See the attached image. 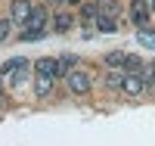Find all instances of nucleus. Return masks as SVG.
<instances>
[{"label":"nucleus","instance_id":"1","mask_svg":"<svg viewBox=\"0 0 155 146\" xmlns=\"http://www.w3.org/2000/svg\"><path fill=\"white\" fill-rule=\"evenodd\" d=\"M65 81H68V90L74 97H84L87 90H90V75L84 72V69H71L68 75H65Z\"/></svg>","mask_w":155,"mask_h":146},{"label":"nucleus","instance_id":"2","mask_svg":"<svg viewBox=\"0 0 155 146\" xmlns=\"http://www.w3.org/2000/svg\"><path fill=\"white\" fill-rule=\"evenodd\" d=\"M143 78H140V75H127L124 72V78H121V90H124V93L127 97H140V93H143Z\"/></svg>","mask_w":155,"mask_h":146},{"label":"nucleus","instance_id":"3","mask_svg":"<svg viewBox=\"0 0 155 146\" xmlns=\"http://www.w3.org/2000/svg\"><path fill=\"white\" fill-rule=\"evenodd\" d=\"M130 19H134V25L146 28V22H149V3L146 0H134L130 3Z\"/></svg>","mask_w":155,"mask_h":146},{"label":"nucleus","instance_id":"4","mask_svg":"<svg viewBox=\"0 0 155 146\" xmlns=\"http://www.w3.org/2000/svg\"><path fill=\"white\" fill-rule=\"evenodd\" d=\"M25 25H28V31H44V25H47V9H44V6H31Z\"/></svg>","mask_w":155,"mask_h":146},{"label":"nucleus","instance_id":"5","mask_svg":"<svg viewBox=\"0 0 155 146\" xmlns=\"http://www.w3.org/2000/svg\"><path fill=\"white\" fill-rule=\"evenodd\" d=\"M22 72H28V59H9L0 69V75H12L16 81H22Z\"/></svg>","mask_w":155,"mask_h":146},{"label":"nucleus","instance_id":"6","mask_svg":"<svg viewBox=\"0 0 155 146\" xmlns=\"http://www.w3.org/2000/svg\"><path fill=\"white\" fill-rule=\"evenodd\" d=\"M28 12H31V0H12V22L16 25H25Z\"/></svg>","mask_w":155,"mask_h":146},{"label":"nucleus","instance_id":"7","mask_svg":"<svg viewBox=\"0 0 155 146\" xmlns=\"http://www.w3.org/2000/svg\"><path fill=\"white\" fill-rule=\"evenodd\" d=\"M37 75H47V78H59V69H56V59H37Z\"/></svg>","mask_w":155,"mask_h":146},{"label":"nucleus","instance_id":"8","mask_svg":"<svg viewBox=\"0 0 155 146\" xmlns=\"http://www.w3.org/2000/svg\"><path fill=\"white\" fill-rule=\"evenodd\" d=\"M50 90H53V78L37 75V78H34V93H37V97H50Z\"/></svg>","mask_w":155,"mask_h":146},{"label":"nucleus","instance_id":"9","mask_svg":"<svg viewBox=\"0 0 155 146\" xmlns=\"http://www.w3.org/2000/svg\"><path fill=\"white\" fill-rule=\"evenodd\" d=\"M96 28H99L102 34H115V31H118L115 16H102V12H99V16H96Z\"/></svg>","mask_w":155,"mask_h":146},{"label":"nucleus","instance_id":"10","mask_svg":"<svg viewBox=\"0 0 155 146\" xmlns=\"http://www.w3.org/2000/svg\"><path fill=\"white\" fill-rule=\"evenodd\" d=\"M68 28H71V16H68V12H59V16L53 19V31L56 34H65Z\"/></svg>","mask_w":155,"mask_h":146},{"label":"nucleus","instance_id":"11","mask_svg":"<svg viewBox=\"0 0 155 146\" xmlns=\"http://www.w3.org/2000/svg\"><path fill=\"white\" fill-rule=\"evenodd\" d=\"M137 41L143 47H149V50H155V31L152 28H137Z\"/></svg>","mask_w":155,"mask_h":146},{"label":"nucleus","instance_id":"12","mask_svg":"<svg viewBox=\"0 0 155 146\" xmlns=\"http://www.w3.org/2000/svg\"><path fill=\"white\" fill-rule=\"evenodd\" d=\"M96 9L102 16H118V0H96Z\"/></svg>","mask_w":155,"mask_h":146},{"label":"nucleus","instance_id":"13","mask_svg":"<svg viewBox=\"0 0 155 146\" xmlns=\"http://www.w3.org/2000/svg\"><path fill=\"white\" fill-rule=\"evenodd\" d=\"M124 69H127V75H140L143 59H140V56H124Z\"/></svg>","mask_w":155,"mask_h":146},{"label":"nucleus","instance_id":"14","mask_svg":"<svg viewBox=\"0 0 155 146\" xmlns=\"http://www.w3.org/2000/svg\"><path fill=\"white\" fill-rule=\"evenodd\" d=\"M74 56H62V59H56V69H59V75H68L71 69H74Z\"/></svg>","mask_w":155,"mask_h":146},{"label":"nucleus","instance_id":"15","mask_svg":"<svg viewBox=\"0 0 155 146\" xmlns=\"http://www.w3.org/2000/svg\"><path fill=\"white\" fill-rule=\"evenodd\" d=\"M81 16H84V22H93V19L99 16V9H96V3H84V6H81Z\"/></svg>","mask_w":155,"mask_h":146},{"label":"nucleus","instance_id":"16","mask_svg":"<svg viewBox=\"0 0 155 146\" xmlns=\"http://www.w3.org/2000/svg\"><path fill=\"white\" fill-rule=\"evenodd\" d=\"M121 78H124L121 72H109V75H106V87H112V90H118V87H121Z\"/></svg>","mask_w":155,"mask_h":146},{"label":"nucleus","instance_id":"17","mask_svg":"<svg viewBox=\"0 0 155 146\" xmlns=\"http://www.w3.org/2000/svg\"><path fill=\"white\" fill-rule=\"evenodd\" d=\"M124 56H127V53L115 50V53H109V56H106V65H124Z\"/></svg>","mask_w":155,"mask_h":146},{"label":"nucleus","instance_id":"18","mask_svg":"<svg viewBox=\"0 0 155 146\" xmlns=\"http://www.w3.org/2000/svg\"><path fill=\"white\" fill-rule=\"evenodd\" d=\"M9 25H12V19H0V44L9 37Z\"/></svg>","mask_w":155,"mask_h":146},{"label":"nucleus","instance_id":"19","mask_svg":"<svg viewBox=\"0 0 155 146\" xmlns=\"http://www.w3.org/2000/svg\"><path fill=\"white\" fill-rule=\"evenodd\" d=\"M41 37H44V31H28V28L22 31V41H41Z\"/></svg>","mask_w":155,"mask_h":146},{"label":"nucleus","instance_id":"20","mask_svg":"<svg viewBox=\"0 0 155 146\" xmlns=\"http://www.w3.org/2000/svg\"><path fill=\"white\" fill-rule=\"evenodd\" d=\"M6 103V93H3V90H0V106H3Z\"/></svg>","mask_w":155,"mask_h":146},{"label":"nucleus","instance_id":"21","mask_svg":"<svg viewBox=\"0 0 155 146\" xmlns=\"http://www.w3.org/2000/svg\"><path fill=\"white\" fill-rule=\"evenodd\" d=\"M65 3H71V6H78V3H81V0H65Z\"/></svg>","mask_w":155,"mask_h":146},{"label":"nucleus","instance_id":"22","mask_svg":"<svg viewBox=\"0 0 155 146\" xmlns=\"http://www.w3.org/2000/svg\"><path fill=\"white\" fill-rule=\"evenodd\" d=\"M47 3H65V0H47Z\"/></svg>","mask_w":155,"mask_h":146},{"label":"nucleus","instance_id":"23","mask_svg":"<svg viewBox=\"0 0 155 146\" xmlns=\"http://www.w3.org/2000/svg\"><path fill=\"white\" fill-rule=\"evenodd\" d=\"M149 9H152V12H155V0H152V3H149Z\"/></svg>","mask_w":155,"mask_h":146},{"label":"nucleus","instance_id":"24","mask_svg":"<svg viewBox=\"0 0 155 146\" xmlns=\"http://www.w3.org/2000/svg\"><path fill=\"white\" fill-rule=\"evenodd\" d=\"M149 69H152V75H155V62H152V65H149Z\"/></svg>","mask_w":155,"mask_h":146}]
</instances>
